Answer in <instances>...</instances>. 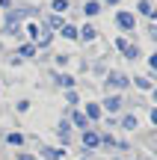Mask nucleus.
I'll return each mask as SVG.
<instances>
[{"label": "nucleus", "instance_id": "29", "mask_svg": "<svg viewBox=\"0 0 157 160\" xmlns=\"http://www.w3.org/2000/svg\"><path fill=\"white\" fill-rule=\"evenodd\" d=\"M104 125L110 131H119V116H104Z\"/></svg>", "mask_w": 157, "mask_h": 160}, {"label": "nucleus", "instance_id": "6", "mask_svg": "<svg viewBox=\"0 0 157 160\" xmlns=\"http://www.w3.org/2000/svg\"><path fill=\"white\" fill-rule=\"evenodd\" d=\"M80 110H83V116L89 119V125H98V122H104V110H101L98 101H83Z\"/></svg>", "mask_w": 157, "mask_h": 160}, {"label": "nucleus", "instance_id": "37", "mask_svg": "<svg viewBox=\"0 0 157 160\" xmlns=\"http://www.w3.org/2000/svg\"><path fill=\"white\" fill-rule=\"evenodd\" d=\"M101 3H104V6H119L122 0H101Z\"/></svg>", "mask_w": 157, "mask_h": 160}, {"label": "nucleus", "instance_id": "17", "mask_svg": "<svg viewBox=\"0 0 157 160\" xmlns=\"http://www.w3.org/2000/svg\"><path fill=\"white\" fill-rule=\"evenodd\" d=\"M116 133H110V131H101V148H107V151H110V154H113V151H116Z\"/></svg>", "mask_w": 157, "mask_h": 160}, {"label": "nucleus", "instance_id": "27", "mask_svg": "<svg viewBox=\"0 0 157 160\" xmlns=\"http://www.w3.org/2000/svg\"><path fill=\"white\" fill-rule=\"evenodd\" d=\"M27 36H30V42L36 45V42H39V36H42V27H39L36 21H30V24H27Z\"/></svg>", "mask_w": 157, "mask_h": 160}, {"label": "nucleus", "instance_id": "22", "mask_svg": "<svg viewBox=\"0 0 157 160\" xmlns=\"http://www.w3.org/2000/svg\"><path fill=\"white\" fill-rule=\"evenodd\" d=\"M145 65H148V77L157 83V51H151V53L145 57Z\"/></svg>", "mask_w": 157, "mask_h": 160}, {"label": "nucleus", "instance_id": "15", "mask_svg": "<svg viewBox=\"0 0 157 160\" xmlns=\"http://www.w3.org/2000/svg\"><path fill=\"white\" fill-rule=\"evenodd\" d=\"M59 36H62V39H68V42H80V30H77V24H68V21L62 24Z\"/></svg>", "mask_w": 157, "mask_h": 160}, {"label": "nucleus", "instance_id": "4", "mask_svg": "<svg viewBox=\"0 0 157 160\" xmlns=\"http://www.w3.org/2000/svg\"><path fill=\"white\" fill-rule=\"evenodd\" d=\"M80 145H83V151L95 154V151L101 148V131H95V128H89V131H80Z\"/></svg>", "mask_w": 157, "mask_h": 160}, {"label": "nucleus", "instance_id": "8", "mask_svg": "<svg viewBox=\"0 0 157 160\" xmlns=\"http://www.w3.org/2000/svg\"><path fill=\"white\" fill-rule=\"evenodd\" d=\"M154 86H157V83H154L148 74H134V77H130V89H134V92H140V95H148Z\"/></svg>", "mask_w": 157, "mask_h": 160}, {"label": "nucleus", "instance_id": "35", "mask_svg": "<svg viewBox=\"0 0 157 160\" xmlns=\"http://www.w3.org/2000/svg\"><path fill=\"white\" fill-rule=\"evenodd\" d=\"M107 160H128V157H125V154H116V151H113V154L107 157Z\"/></svg>", "mask_w": 157, "mask_h": 160}, {"label": "nucleus", "instance_id": "42", "mask_svg": "<svg viewBox=\"0 0 157 160\" xmlns=\"http://www.w3.org/2000/svg\"><path fill=\"white\" fill-rule=\"evenodd\" d=\"M154 21H157V15H154Z\"/></svg>", "mask_w": 157, "mask_h": 160}, {"label": "nucleus", "instance_id": "2", "mask_svg": "<svg viewBox=\"0 0 157 160\" xmlns=\"http://www.w3.org/2000/svg\"><path fill=\"white\" fill-rule=\"evenodd\" d=\"M113 24H116V30H119L122 36H134V33H136V15H134L130 9H116Z\"/></svg>", "mask_w": 157, "mask_h": 160}, {"label": "nucleus", "instance_id": "13", "mask_svg": "<svg viewBox=\"0 0 157 160\" xmlns=\"http://www.w3.org/2000/svg\"><path fill=\"white\" fill-rule=\"evenodd\" d=\"M134 15H142V18H148V21H154L157 9H154L151 0H136V12H134Z\"/></svg>", "mask_w": 157, "mask_h": 160}, {"label": "nucleus", "instance_id": "7", "mask_svg": "<svg viewBox=\"0 0 157 160\" xmlns=\"http://www.w3.org/2000/svg\"><path fill=\"white\" fill-rule=\"evenodd\" d=\"M39 160H65L68 157V151L62 148V145H39Z\"/></svg>", "mask_w": 157, "mask_h": 160}, {"label": "nucleus", "instance_id": "41", "mask_svg": "<svg viewBox=\"0 0 157 160\" xmlns=\"http://www.w3.org/2000/svg\"><path fill=\"white\" fill-rule=\"evenodd\" d=\"M95 160H107V157H95Z\"/></svg>", "mask_w": 157, "mask_h": 160}, {"label": "nucleus", "instance_id": "38", "mask_svg": "<svg viewBox=\"0 0 157 160\" xmlns=\"http://www.w3.org/2000/svg\"><path fill=\"white\" fill-rule=\"evenodd\" d=\"M0 6H3V9L9 12V9H12V0H0Z\"/></svg>", "mask_w": 157, "mask_h": 160}, {"label": "nucleus", "instance_id": "34", "mask_svg": "<svg viewBox=\"0 0 157 160\" xmlns=\"http://www.w3.org/2000/svg\"><path fill=\"white\" fill-rule=\"evenodd\" d=\"M148 98H151V107H157V86H154L151 92H148Z\"/></svg>", "mask_w": 157, "mask_h": 160}, {"label": "nucleus", "instance_id": "23", "mask_svg": "<svg viewBox=\"0 0 157 160\" xmlns=\"http://www.w3.org/2000/svg\"><path fill=\"white\" fill-rule=\"evenodd\" d=\"M51 9H53V15H65L71 9V0H51Z\"/></svg>", "mask_w": 157, "mask_h": 160}, {"label": "nucleus", "instance_id": "20", "mask_svg": "<svg viewBox=\"0 0 157 160\" xmlns=\"http://www.w3.org/2000/svg\"><path fill=\"white\" fill-rule=\"evenodd\" d=\"M36 53H39V48H36L33 42H24V45L18 48V57H21V59H33Z\"/></svg>", "mask_w": 157, "mask_h": 160}, {"label": "nucleus", "instance_id": "11", "mask_svg": "<svg viewBox=\"0 0 157 160\" xmlns=\"http://www.w3.org/2000/svg\"><path fill=\"white\" fill-rule=\"evenodd\" d=\"M68 122H71V128H74V131H89V119L86 116H83V110L80 107H71V113H68Z\"/></svg>", "mask_w": 157, "mask_h": 160}, {"label": "nucleus", "instance_id": "14", "mask_svg": "<svg viewBox=\"0 0 157 160\" xmlns=\"http://www.w3.org/2000/svg\"><path fill=\"white\" fill-rule=\"evenodd\" d=\"M101 9H104V3H101V0H83V6H80V12H83L86 18L101 15Z\"/></svg>", "mask_w": 157, "mask_h": 160}, {"label": "nucleus", "instance_id": "40", "mask_svg": "<svg viewBox=\"0 0 157 160\" xmlns=\"http://www.w3.org/2000/svg\"><path fill=\"white\" fill-rule=\"evenodd\" d=\"M128 160H142V157H128Z\"/></svg>", "mask_w": 157, "mask_h": 160}, {"label": "nucleus", "instance_id": "33", "mask_svg": "<svg viewBox=\"0 0 157 160\" xmlns=\"http://www.w3.org/2000/svg\"><path fill=\"white\" fill-rule=\"evenodd\" d=\"M15 160H39V157H36V154H27V151H18Z\"/></svg>", "mask_w": 157, "mask_h": 160}, {"label": "nucleus", "instance_id": "1", "mask_svg": "<svg viewBox=\"0 0 157 160\" xmlns=\"http://www.w3.org/2000/svg\"><path fill=\"white\" fill-rule=\"evenodd\" d=\"M101 86H104L107 92H119V95H125V92L130 89V74H125L122 68H110L101 80Z\"/></svg>", "mask_w": 157, "mask_h": 160}, {"label": "nucleus", "instance_id": "18", "mask_svg": "<svg viewBox=\"0 0 157 160\" xmlns=\"http://www.w3.org/2000/svg\"><path fill=\"white\" fill-rule=\"evenodd\" d=\"M62 98H65V107H80V104H83V98H80L77 89H65Z\"/></svg>", "mask_w": 157, "mask_h": 160}, {"label": "nucleus", "instance_id": "24", "mask_svg": "<svg viewBox=\"0 0 157 160\" xmlns=\"http://www.w3.org/2000/svg\"><path fill=\"white\" fill-rule=\"evenodd\" d=\"M6 142H9V145H18V148H21V145L27 142V137H24L21 131H12V133H6Z\"/></svg>", "mask_w": 157, "mask_h": 160}, {"label": "nucleus", "instance_id": "32", "mask_svg": "<svg viewBox=\"0 0 157 160\" xmlns=\"http://www.w3.org/2000/svg\"><path fill=\"white\" fill-rule=\"evenodd\" d=\"M148 122L157 128V107H148Z\"/></svg>", "mask_w": 157, "mask_h": 160}, {"label": "nucleus", "instance_id": "28", "mask_svg": "<svg viewBox=\"0 0 157 160\" xmlns=\"http://www.w3.org/2000/svg\"><path fill=\"white\" fill-rule=\"evenodd\" d=\"M130 148H134V145H130V139H116V154H128Z\"/></svg>", "mask_w": 157, "mask_h": 160}, {"label": "nucleus", "instance_id": "12", "mask_svg": "<svg viewBox=\"0 0 157 160\" xmlns=\"http://www.w3.org/2000/svg\"><path fill=\"white\" fill-rule=\"evenodd\" d=\"M80 42L83 45H95V42H98V27H95L92 21H86V24H80Z\"/></svg>", "mask_w": 157, "mask_h": 160}, {"label": "nucleus", "instance_id": "16", "mask_svg": "<svg viewBox=\"0 0 157 160\" xmlns=\"http://www.w3.org/2000/svg\"><path fill=\"white\" fill-rule=\"evenodd\" d=\"M122 57L128 59V62H140V59H142V48L136 45V42H130V45H128V51H125Z\"/></svg>", "mask_w": 157, "mask_h": 160}, {"label": "nucleus", "instance_id": "19", "mask_svg": "<svg viewBox=\"0 0 157 160\" xmlns=\"http://www.w3.org/2000/svg\"><path fill=\"white\" fill-rule=\"evenodd\" d=\"M89 71H92L95 77H101V80H104V74L110 71V65H107V59H95V62H89Z\"/></svg>", "mask_w": 157, "mask_h": 160}, {"label": "nucleus", "instance_id": "9", "mask_svg": "<svg viewBox=\"0 0 157 160\" xmlns=\"http://www.w3.org/2000/svg\"><path fill=\"white\" fill-rule=\"evenodd\" d=\"M71 133H74V128H71L68 116H62V119H59V125H56V139H59V145H62V148L71 142Z\"/></svg>", "mask_w": 157, "mask_h": 160}, {"label": "nucleus", "instance_id": "21", "mask_svg": "<svg viewBox=\"0 0 157 160\" xmlns=\"http://www.w3.org/2000/svg\"><path fill=\"white\" fill-rule=\"evenodd\" d=\"M45 24H47V30H51V33H59V30H62V24H65V18H62V15H53V12H51Z\"/></svg>", "mask_w": 157, "mask_h": 160}, {"label": "nucleus", "instance_id": "5", "mask_svg": "<svg viewBox=\"0 0 157 160\" xmlns=\"http://www.w3.org/2000/svg\"><path fill=\"white\" fill-rule=\"evenodd\" d=\"M119 131L122 133H136L140 131V116H136L134 110H125V113L119 116Z\"/></svg>", "mask_w": 157, "mask_h": 160}, {"label": "nucleus", "instance_id": "10", "mask_svg": "<svg viewBox=\"0 0 157 160\" xmlns=\"http://www.w3.org/2000/svg\"><path fill=\"white\" fill-rule=\"evenodd\" d=\"M53 86H59V89H77V77L74 74H68V71H53Z\"/></svg>", "mask_w": 157, "mask_h": 160}, {"label": "nucleus", "instance_id": "26", "mask_svg": "<svg viewBox=\"0 0 157 160\" xmlns=\"http://www.w3.org/2000/svg\"><path fill=\"white\" fill-rule=\"evenodd\" d=\"M68 62H71L68 53H56V57H53V65H56V71H65V68H68Z\"/></svg>", "mask_w": 157, "mask_h": 160}, {"label": "nucleus", "instance_id": "36", "mask_svg": "<svg viewBox=\"0 0 157 160\" xmlns=\"http://www.w3.org/2000/svg\"><path fill=\"white\" fill-rule=\"evenodd\" d=\"M77 160H95V154H89V151H83V154L77 157Z\"/></svg>", "mask_w": 157, "mask_h": 160}, {"label": "nucleus", "instance_id": "39", "mask_svg": "<svg viewBox=\"0 0 157 160\" xmlns=\"http://www.w3.org/2000/svg\"><path fill=\"white\" fill-rule=\"evenodd\" d=\"M151 157H157V142H151Z\"/></svg>", "mask_w": 157, "mask_h": 160}, {"label": "nucleus", "instance_id": "25", "mask_svg": "<svg viewBox=\"0 0 157 160\" xmlns=\"http://www.w3.org/2000/svg\"><path fill=\"white\" fill-rule=\"evenodd\" d=\"M128 45H130V39H128V36H122V33L113 39V48H116L119 53H125V51H128Z\"/></svg>", "mask_w": 157, "mask_h": 160}, {"label": "nucleus", "instance_id": "3", "mask_svg": "<svg viewBox=\"0 0 157 160\" xmlns=\"http://www.w3.org/2000/svg\"><path fill=\"white\" fill-rule=\"evenodd\" d=\"M98 104L104 110V116H122L125 113V95H119V92H107Z\"/></svg>", "mask_w": 157, "mask_h": 160}, {"label": "nucleus", "instance_id": "30", "mask_svg": "<svg viewBox=\"0 0 157 160\" xmlns=\"http://www.w3.org/2000/svg\"><path fill=\"white\" fill-rule=\"evenodd\" d=\"M15 110H18V113H30V101H27V98H21V101L15 104Z\"/></svg>", "mask_w": 157, "mask_h": 160}, {"label": "nucleus", "instance_id": "31", "mask_svg": "<svg viewBox=\"0 0 157 160\" xmlns=\"http://www.w3.org/2000/svg\"><path fill=\"white\" fill-rule=\"evenodd\" d=\"M148 39H151L154 45H157V21H151V24H148Z\"/></svg>", "mask_w": 157, "mask_h": 160}]
</instances>
